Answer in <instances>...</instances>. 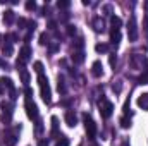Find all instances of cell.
<instances>
[{
  "label": "cell",
  "instance_id": "6da1fadb",
  "mask_svg": "<svg viewBox=\"0 0 148 146\" xmlns=\"http://www.w3.org/2000/svg\"><path fill=\"white\" fill-rule=\"evenodd\" d=\"M38 84H40V93H41V100L45 103H50L52 102V93H50V86H48V79L45 74H40L38 76Z\"/></svg>",
  "mask_w": 148,
  "mask_h": 146
},
{
  "label": "cell",
  "instance_id": "7a4b0ae2",
  "mask_svg": "<svg viewBox=\"0 0 148 146\" xmlns=\"http://www.w3.org/2000/svg\"><path fill=\"white\" fill-rule=\"evenodd\" d=\"M83 120H84V129H86L88 138H90V139H93V138L97 136V124L93 122V119H91L88 113H84V115H83Z\"/></svg>",
  "mask_w": 148,
  "mask_h": 146
},
{
  "label": "cell",
  "instance_id": "3957f363",
  "mask_svg": "<svg viewBox=\"0 0 148 146\" xmlns=\"http://www.w3.org/2000/svg\"><path fill=\"white\" fill-rule=\"evenodd\" d=\"M98 107H100V113H102L103 119H109L112 115V112H114V103L109 102L107 98H102V100L98 102Z\"/></svg>",
  "mask_w": 148,
  "mask_h": 146
},
{
  "label": "cell",
  "instance_id": "277c9868",
  "mask_svg": "<svg viewBox=\"0 0 148 146\" xmlns=\"http://www.w3.org/2000/svg\"><path fill=\"white\" fill-rule=\"evenodd\" d=\"M127 38L129 41H136L138 40V24H136V17L131 16L129 23H127Z\"/></svg>",
  "mask_w": 148,
  "mask_h": 146
},
{
  "label": "cell",
  "instance_id": "5b68a950",
  "mask_svg": "<svg viewBox=\"0 0 148 146\" xmlns=\"http://www.w3.org/2000/svg\"><path fill=\"white\" fill-rule=\"evenodd\" d=\"M29 57H31V48H29V45H24L23 48H21V52H19V60H17V69H21V67H24V64L29 60Z\"/></svg>",
  "mask_w": 148,
  "mask_h": 146
},
{
  "label": "cell",
  "instance_id": "8992f818",
  "mask_svg": "<svg viewBox=\"0 0 148 146\" xmlns=\"http://www.w3.org/2000/svg\"><path fill=\"white\" fill-rule=\"evenodd\" d=\"M24 107H26V113H28V117H29L31 120H33V119H38V107L35 105V102H33L31 98H26Z\"/></svg>",
  "mask_w": 148,
  "mask_h": 146
},
{
  "label": "cell",
  "instance_id": "52a82bcc",
  "mask_svg": "<svg viewBox=\"0 0 148 146\" xmlns=\"http://www.w3.org/2000/svg\"><path fill=\"white\" fill-rule=\"evenodd\" d=\"M0 107L3 110V120H5V122H10V119H12V107H10L7 102H2Z\"/></svg>",
  "mask_w": 148,
  "mask_h": 146
},
{
  "label": "cell",
  "instance_id": "ba28073f",
  "mask_svg": "<svg viewBox=\"0 0 148 146\" xmlns=\"http://www.w3.org/2000/svg\"><path fill=\"white\" fill-rule=\"evenodd\" d=\"M91 74H93L95 77H100V76L103 74V65H102L100 60H95V62H93V65H91Z\"/></svg>",
  "mask_w": 148,
  "mask_h": 146
},
{
  "label": "cell",
  "instance_id": "9c48e42d",
  "mask_svg": "<svg viewBox=\"0 0 148 146\" xmlns=\"http://www.w3.org/2000/svg\"><path fill=\"white\" fill-rule=\"evenodd\" d=\"M66 124H67L69 127H74V126L77 124V117H76L74 112H67V113H66Z\"/></svg>",
  "mask_w": 148,
  "mask_h": 146
},
{
  "label": "cell",
  "instance_id": "30bf717a",
  "mask_svg": "<svg viewBox=\"0 0 148 146\" xmlns=\"http://www.w3.org/2000/svg\"><path fill=\"white\" fill-rule=\"evenodd\" d=\"M138 107L140 108H143V110H148V93H143L140 98H138Z\"/></svg>",
  "mask_w": 148,
  "mask_h": 146
},
{
  "label": "cell",
  "instance_id": "8fae6325",
  "mask_svg": "<svg viewBox=\"0 0 148 146\" xmlns=\"http://www.w3.org/2000/svg\"><path fill=\"white\" fill-rule=\"evenodd\" d=\"M0 84H2V86H5L9 91H14V83H12V79H10V77H5V76H3V77L0 79Z\"/></svg>",
  "mask_w": 148,
  "mask_h": 146
},
{
  "label": "cell",
  "instance_id": "7c38bea8",
  "mask_svg": "<svg viewBox=\"0 0 148 146\" xmlns=\"http://www.w3.org/2000/svg\"><path fill=\"white\" fill-rule=\"evenodd\" d=\"M14 19H16L14 10H5V14H3V23H5V24H12Z\"/></svg>",
  "mask_w": 148,
  "mask_h": 146
},
{
  "label": "cell",
  "instance_id": "4fadbf2b",
  "mask_svg": "<svg viewBox=\"0 0 148 146\" xmlns=\"http://www.w3.org/2000/svg\"><path fill=\"white\" fill-rule=\"evenodd\" d=\"M110 41H112V45H119V41H121V33H119V29H112L110 31Z\"/></svg>",
  "mask_w": 148,
  "mask_h": 146
},
{
  "label": "cell",
  "instance_id": "5bb4252c",
  "mask_svg": "<svg viewBox=\"0 0 148 146\" xmlns=\"http://www.w3.org/2000/svg\"><path fill=\"white\" fill-rule=\"evenodd\" d=\"M93 28H95L97 33L103 31V21H102V17H95V19H93Z\"/></svg>",
  "mask_w": 148,
  "mask_h": 146
},
{
  "label": "cell",
  "instance_id": "9a60e30c",
  "mask_svg": "<svg viewBox=\"0 0 148 146\" xmlns=\"http://www.w3.org/2000/svg\"><path fill=\"white\" fill-rule=\"evenodd\" d=\"M110 24H112V29H119L122 26V21L117 16H110Z\"/></svg>",
  "mask_w": 148,
  "mask_h": 146
},
{
  "label": "cell",
  "instance_id": "2e32d148",
  "mask_svg": "<svg viewBox=\"0 0 148 146\" xmlns=\"http://www.w3.org/2000/svg\"><path fill=\"white\" fill-rule=\"evenodd\" d=\"M83 60H84V53H83L81 50H79V52H74V53H73V62H74V64H81Z\"/></svg>",
  "mask_w": 148,
  "mask_h": 146
},
{
  "label": "cell",
  "instance_id": "e0dca14e",
  "mask_svg": "<svg viewBox=\"0 0 148 146\" xmlns=\"http://www.w3.org/2000/svg\"><path fill=\"white\" fill-rule=\"evenodd\" d=\"M2 50H3V55H5V57L12 55V53H14V50H12V41H7V43L2 46Z\"/></svg>",
  "mask_w": 148,
  "mask_h": 146
},
{
  "label": "cell",
  "instance_id": "ac0fdd59",
  "mask_svg": "<svg viewBox=\"0 0 148 146\" xmlns=\"http://www.w3.org/2000/svg\"><path fill=\"white\" fill-rule=\"evenodd\" d=\"M57 88H59V93L60 95H66V91H67V88H66V83H64V79L59 76V84H57Z\"/></svg>",
  "mask_w": 148,
  "mask_h": 146
},
{
  "label": "cell",
  "instance_id": "d6986e66",
  "mask_svg": "<svg viewBox=\"0 0 148 146\" xmlns=\"http://www.w3.org/2000/svg\"><path fill=\"white\" fill-rule=\"evenodd\" d=\"M19 74H21V79H23V83H29V72L24 69V67H21V69H17Z\"/></svg>",
  "mask_w": 148,
  "mask_h": 146
},
{
  "label": "cell",
  "instance_id": "ffe728a7",
  "mask_svg": "<svg viewBox=\"0 0 148 146\" xmlns=\"http://www.w3.org/2000/svg\"><path fill=\"white\" fill-rule=\"evenodd\" d=\"M16 143H17V138L14 134H9L5 138V146H16Z\"/></svg>",
  "mask_w": 148,
  "mask_h": 146
},
{
  "label": "cell",
  "instance_id": "44dd1931",
  "mask_svg": "<svg viewBox=\"0 0 148 146\" xmlns=\"http://www.w3.org/2000/svg\"><path fill=\"white\" fill-rule=\"evenodd\" d=\"M95 50H97L98 53H105V52H109V45H105V43H98V45H95Z\"/></svg>",
  "mask_w": 148,
  "mask_h": 146
},
{
  "label": "cell",
  "instance_id": "7402d4cb",
  "mask_svg": "<svg viewBox=\"0 0 148 146\" xmlns=\"http://www.w3.org/2000/svg\"><path fill=\"white\" fill-rule=\"evenodd\" d=\"M59 131V119L57 117H52V136H55Z\"/></svg>",
  "mask_w": 148,
  "mask_h": 146
},
{
  "label": "cell",
  "instance_id": "603a6c76",
  "mask_svg": "<svg viewBox=\"0 0 148 146\" xmlns=\"http://www.w3.org/2000/svg\"><path fill=\"white\" fill-rule=\"evenodd\" d=\"M119 124H121V127H122V129H129V126H131V119L122 117V119L119 120Z\"/></svg>",
  "mask_w": 148,
  "mask_h": 146
},
{
  "label": "cell",
  "instance_id": "cb8c5ba5",
  "mask_svg": "<svg viewBox=\"0 0 148 146\" xmlns=\"http://www.w3.org/2000/svg\"><path fill=\"white\" fill-rule=\"evenodd\" d=\"M55 146H69V139H67L66 136H60V138L57 139V143H55Z\"/></svg>",
  "mask_w": 148,
  "mask_h": 146
},
{
  "label": "cell",
  "instance_id": "d4e9b609",
  "mask_svg": "<svg viewBox=\"0 0 148 146\" xmlns=\"http://www.w3.org/2000/svg\"><path fill=\"white\" fill-rule=\"evenodd\" d=\"M69 5H71L69 0H59V2H57V7H59V9H67Z\"/></svg>",
  "mask_w": 148,
  "mask_h": 146
},
{
  "label": "cell",
  "instance_id": "484cf974",
  "mask_svg": "<svg viewBox=\"0 0 148 146\" xmlns=\"http://www.w3.org/2000/svg\"><path fill=\"white\" fill-rule=\"evenodd\" d=\"M33 67H35V71H36V72H38V76H40V74H43V64H41L40 60H38V62H35V64H33Z\"/></svg>",
  "mask_w": 148,
  "mask_h": 146
},
{
  "label": "cell",
  "instance_id": "4316f807",
  "mask_svg": "<svg viewBox=\"0 0 148 146\" xmlns=\"http://www.w3.org/2000/svg\"><path fill=\"white\" fill-rule=\"evenodd\" d=\"M50 41H48V36H47V33H41L40 35V45H48Z\"/></svg>",
  "mask_w": 148,
  "mask_h": 146
},
{
  "label": "cell",
  "instance_id": "83f0119b",
  "mask_svg": "<svg viewBox=\"0 0 148 146\" xmlns=\"http://www.w3.org/2000/svg\"><path fill=\"white\" fill-rule=\"evenodd\" d=\"M26 9H28V10H35V9H36V2H35V0H28V2H26Z\"/></svg>",
  "mask_w": 148,
  "mask_h": 146
},
{
  "label": "cell",
  "instance_id": "f1b7e54d",
  "mask_svg": "<svg viewBox=\"0 0 148 146\" xmlns=\"http://www.w3.org/2000/svg\"><path fill=\"white\" fill-rule=\"evenodd\" d=\"M17 26H19V28H24V26H28V21H26L24 17H19V19H17Z\"/></svg>",
  "mask_w": 148,
  "mask_h": 146
},
{
  "label": "cell",
  "instance_id": "f546056e",
  "mask_svg": "<svg viewBox=\"0 0 148 146\" xmlns=\"http://www.w3.org/2000/svg\"><path fill=\"white\" fill-rule=\"evenodd\" d=\"M48 50L53 53V52H57L59 50V43H48Z\"/></svg>",
  "mask_w": 148,
  "mask_h": 146
},
{
  "label": "cell",
  "instance_id": "4dcf8cb0",
  "mask_svg": "<svg viewBox=\"0 0 148 146\" xmlns=\"http://www.w3.org/2000/svg\"><path fill=\"white\" fill-rule=\"evenodd\" d=\"M67 35H69V36H74V35H76V26H73V24L67 26Z\"/></svg>",
  "mask_w": 148,
  "mask_h": 146
},
{
  "label": "cell",
  "instance_id": "1f68e13d",
  "mask_svg": "<svg viewBox=\"0 0 148 146\" xmlns=\"http://www.w3.org/2000/svg\"><path fill=\"white\" fill-rule=\"evenodd\" d=\"M48 28H50L52 31H55V29H57V23H55V21H50V23H48Z\"/></svg>",
  "mask_w": 148,
  "mask_h": 146
},
{
  "label": "cell",
  "instance_id": "d6a6232c",
  "mask_svg": "<svg viewBox=\"0 0 148 146\" xmlns=\"http://www.w3.org/2000/svg\"><path fill=\"white\" fill-rule=\"evenodd\" d=\"M38 146H48V139H40L38 141Z\"/></svg>",
  "mask_w": 148,
  "mask_h": 146
},
{
  "label": "cell",
  "instance_id": "836d02e7",
  "mask_svg": "<svg viewBox=\"0 0 148 146\" xmlns=\"http://www.w3.org/2000/svg\"><path fill=\"white\" fill-rule=\"evenodd\" d=\"M145 38L148 40V19H145Z\"/></svg>",
  "mask_w": 148,
  "mask_h": 146
},
{
  "label": "cell",
  "instance_id": "e575fe53",
  "mask_svg": "<svg viewBox=\"0 0 148 146\" xmlns=\"http://www.w3.org/2000/svg\"><path fill=\"white\" fill-rule=\"evenodd\" d=\"M112 88H114V91H117V93H119V91H121V83H117V84H114Z\"/></svg>",
  "mask_w": 148,
  "mask_h": 146
},
{
  "label": "cell",
  "instance_id": "d590c367",
  "mask_svg": "<svg viewBox=\"0 0 148 146\" xmlns=\"http://www.w3.org/2000/svg\"><path fill=\"white\" fill-rule=\"evenodd\" d=\"M31 95H33L31 88H26V98H31Z\"/></svg>",
  "mask_w": 148,
  "mask_h": 146
},
{
  "label": "cell",
  "instance_id": "8d00e7d4",
  "mask_svg": "<svg viewBox=\"0 0 148 146\" xmlns=\"http://www.w3.org/2000/svg\"><path fill=\"white\" fill-rule=\"evenodd\" d=\"M103 10H105V12H110L112 7H110V5H105V7H103Z\"/></svg>",
  "mask_w": 148,
  "mask_h": 146
},
{
  "label": "cell",
  "instance_id": "74e56055",
  "mask_svg": "<svg viewBox=\"0 0 148 146\" xmlns=\"http://www.w3.org/2000/svg\"><path fill=\"white\" fill-rule=\"evenodd\" d=\"M110 64H112V65L115 64V57H114V55H110Z\"/></svg>",
  "mask_w": 148,
  "mask_h": 146
},
{
  "label": "cell",
  "instance_id": "f35d334b",
  "mask_svg": "<svg viewBox=\"0 0 148 146\" xmlns=\"http://www.w3.org/2000/svg\"><path fill=\"white\" fill-rule=\"evenodd\" d=\"M2 93H3V88H2V84H0V95H2Z\"/></svg>",
  "mask_w": 148,
  "mask_h": 146
}]
</instances>
